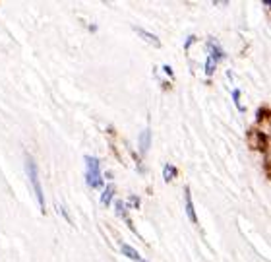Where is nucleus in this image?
<instances>
[{
	"label": "nucleus",
	"mask_w": 271,
	"mask_h": 262,
	"mask_svg": "<svg viewBox=\"0 0 271 262\" xmlns=\"http://www.w3.org/2000/svg\"><path fill=\"white\" fill-rule=\"evenodd\" d=\"M120 250H122V254H126V256H130L132 260H136V262H148L146 258H142L138 252H136L130 245H126V243H122V247H120Z\"/></svg>",
	"instance_id": "obj_7"
},
{
	"label": "nucleus",
	"mask_w": 271,
	"mask_h": 262,
	"mask_svg": "<svg viewBox=\"0 0 271 262\" xmlns=\"http://www.w3.org/2000/svg\"><path fill=\"white\" fill-rule=\"evenodd\" d=\"M86 167H87V173H86V181L89 187L93 188H101L103 187V177L99 173V160L93 158V155H86Z\"/></svg>",
	"instance_id": "obj_2"
},
{
	"label": "nucleus",
	"mask_w": 271,
	"mask_h": 262,
	"mask_svg": "<svg viewBox=\"0 0 271 262\" xmlns=\"http://www.w3.org/2000/svg\"><path fill=\"white\" fill-rule=\"evenodd\" d=\"M114 208H116V214H118L122 220H126V222H128L130 229H134L132 222H130V220H128V216H126V210H124V202H122V200H116V202H114Z\"/></svg>",
	"instance_id": "obj_8"
},
{
	"label": "nucleus",
	"mask_w": 271,
	"mask_h": 262,
	"mask_svg": "<svg viewBox=\"0 0 271 262\" xmlns=\"http://www.w3.org/2000/svg\"><path fill=\"white\" fill-rule=\"evenodd\" d=\"M219 59H223V53L219 50V45L217 47H211V55L208 57V63H206V74L211 76L215 72V64H217Z\"/></svg>",
	"instance_id": "obj_3"
},
{
	"label": "nucleus",
	"mask_w": 271,
	"mask_h": 262,
	"mask_svg": "<svg viewBox=\"0 0 271 262\" xmlns=\"http://www.w3.org/2000/svg\"><path fill=\"white\" fill-rule=\"evenodd\" d=\"M149 144H151V130L146 128L142 134H140V151L146 153L149 150Z\"/></svg>",
	"instance_id": "obj_5"
},
{
	"label": "nucleus",
	"mask_w": 271,
	"mask_h": 262,
	"mask_svg": "<svg viewBox=\"0 0 271 262\" xmlns=\"http://www.w3.org/2000/svg\"><path fill=\"white\" fill-rule=\"evenodd\" d=\"M112 196H114V187L112 185H109V187L105 188V192H103V196H101V204L103 206H109L111 204Z\"/></svg>",
	"instance_id": "obj_9"
},
{
	"label": "nucleus",
	"mask_w": 271,
	"mask_h": 262,
	"mask_svg": "<svg viewBox=\"0 0 271 262\" xmlns=\"http://www.w3.org/2000/svg\"><path fill=\"white\" fill-rule=\"evenodd\" d=\"M25 171H27V177L33 185V190H35V196H37L39 208L41 212H45V196H43V187H41V181H39V171H37V163L31 155H25Z\"/></svg>",
	"instance_id": "obj_1"
},
{
	"label": "nucleus",
	"mask_w": 271,
	"mask_h": 262,
	"mask_svg": "<svg viewBox=\"0 0 271 262\" xmlns=\"http://www.w3.org/2000/svg\"><path fill=\"white\" fill-rule=\"evenodd\" d=\"M184 206H186V214H188L190 222H192V224H197V216H196V210H194V202H192V192H190L188 187L184 188Z\"/></svg>",
	"instance_id": "obj_4"
},
{
	"label": "nucleus",
	"mask_w": 271,
	"mask_h": 262,
	"mask_svg": "<svg viewBox=\"0 0 271 262\" xmlns=\"http://www.w3.org/2000/svg\"><path fill=\"white\" fill-rule=\"evenodd\" d=\"M233 101L238 111H244V107H242V103H240V89H234L233 91Z\"/></svg>",
	"instance_id": "obj_12"
},
{
	"label": "nucleus",
	"mask_w": 271,
	"mask_h": 262,
	"mask_svg": "<svg viewBox=\"0 0 271 262\" xmlns=\"http://www.w3.org/2000/svg\"><path fill=\"white\" fill-rule=\"evenodd\" d=\"M163 70H165V72H167V74H171V76H173V70H171V68H169V66H163Z\"/></svg>",
	"instance_id": "obj_14"
},
{
	"label": "nucleus",
	"mask_w": 271,
	"mask_h": 262,
	"mask_svg": "<svg viewBox=\"0 0 271 262\" xmlns=\"http://www.w3.org/2000/svg\"><path fill=\"white\" fill-rule=\"evenodd\" d=\"M192 41H194V37H190V39H188V41H186V45H184L186 49H188V47H190V45H192Z\"/></svg>",
	"instance_id": "obj_15"
},
{
	"label": "nucleus",
	"mask_w": 271,
	"mask_h": 262,
	"mask_svg": "<svg viewBox=\"0 0 271 262\" xmlns=\"http://www.w3.org/2000/svg\"><path fill=\"white\" fill-rule=\"evenodd\" d=\"M56 210H58V212L64 216V220H66L68 224H74V220L70 218V214H68V210H66V206H64V204H56Z\"/></svg>",
	"instance_id": "obj_11"
},
{
	"label": "nucleus",
	"mask_w": 271,
	"mask_h": 262,
	"mask_svg": "<svg viewBox=\"0 0 271 262\" xmlns=\"http://www.w3.org/2000/svg\"><path fill=\"white\" fill-rule=\"evenodd\" d=\"M130 202H132V206H134V208H138V206H140V200H138V196H134V194L130 196Z\"/></svg>",
	"instance_id": "obj_13"
},
{
	"label": "nucleus",
	"mask_w": 271,
	"mask_h": 262,
	"mask_svg": "<svg viewBox=\"0 0 271 262\" xmlns=\"http://www.w3.org/2000/svg\"><path fill=\"white\" fill-rule=\"evenodd\" d=\"M136 33H138L140 37H144V39H146V41H149L151 45H155V47H161V41H159V39L155 37L153 33H149V31H146L144 27H136Z\"/></svg>",
	"instance_id": "obj_6"
},
{
	"label": "nucleus",
	"mask_w": 271,
	"mask_h": 262,
	"mask_svg": "<svg viewBox=\"0 0 271 262\" xmlns=\"http://www.w3.org/2000/svg\"><path fill=\"white\" fill-rule=\"evenodd\" d=\"M163 179H165V183H169V181H171V179H173L174 175H176V167H174V165H169V163H167V165H165V169H163Z\"/></svg>",
	"instance_id": "obj_10"
}]
</instances>
